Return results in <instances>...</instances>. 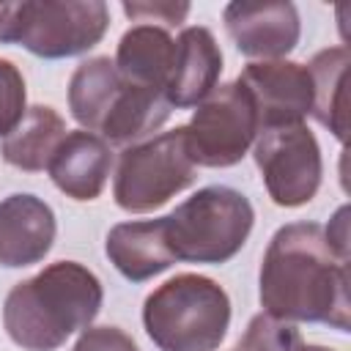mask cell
<instances>
[{"instance_id":"obj_21","label":"cell","mask_w":351,"mask_h":351,"mask_svg":"<svg viewBox=\"0 0 351 351\" xmlns=\"http://www.w3.org/2000/svg\"><path fill=\"white\" fill-rule=\"evenodd\" d=\"M71 351H140L132 335L118 326H88Z\"/></svg>"},{"instance_id":"obj_11","label":"cell","mask_w":351,"mask_h":351,"mask_svg":"<svg viewBox=\"0 0 351 351\" xmlns=\"http://www.w3.org/2000/svg\"><path fill=\"white\" fill-rule=\"evenodd\" d=\"M55 211L30 192L0 200V266L22 269L47 258L55 241Z\"/></svg>"},{"instance_id":"obj_4","label":"cell","mask_w":351,"mask_h":351,"mask_svg":"<svg viewBox=\"0 0 351 351\" xmlns=\"http://www.w3.org/2000/svg\"><path fill=\"white\" fill-rule=\"evenodd\" d=\"M162 219L176 261L225 263L244 247L255 211L241 192L214 184L197 189Z\"/></svg>"},{"instance_id":"obj_8","label":"cell","mask_w":351,"mask_h":351,"mask_svg":"<svg viewBox=\"0 0 351 351\" xmlns=\"http://www.w3.org/2000/svg\"><path fill=\"white\" fill-rule=\"evenodd\" d=\"M252 156L271 203L282 208L304 206L315 197L324 176L321 148L307 123L274 126L258 132Z\"/></svg>"},{"instance_id":"obj_5","label":"cell","mask_w":351,"mask_h":351,"mask_svg":"<svg viewBox=\"0 0 351 351\" xmlns=\"http://www.w3.org/2000/svg\"><path fill=\"white\" fill-rule=\"evenodd\" d=\"M110 27L101 0H22L0 5V41L58 60L93 49Z\"/></svg>"},{"instance_id":"obj_17","label":"cell","mask_w":351,"mask_h":351,"mask_svg":"<svg viewBox=\"0 0 351 351\" xmlns=\"http://www.w3.org/2000/svg\"><path fill=\"white\" fill-rule=\"evenodd\" d=\"M66 132V121L49 104H33L27 107L16 129L0 140V154L11 167L38 173L47 170Z\"/></svg>"},{"instance_id":"obj_14","label":"cell","mask_w":351,"mask_h":351,"mask_svg":"<svg viewBox=\"0 0 351 351\" xmlns=\"http://www.w3.org/2000/svg\"><path fill=\"white\" fill-rule=\"evenodd\" d=\"M104 252H107L110 263L132 282H145L176 263L167 236H165L162 217L118 222L107 233Z\"/></svg>"},{"instance_id":"obj_23","label":"cell","mask_w":351,"mask_h":351,"mask_svg":"<svg viewBox=\"0 0 351 351\" xmlns=\"http://www.w3.org/2000/svg\"><path fill=\"white\" fill-rule=\"evenodd\" d=\"M285 351H335V348H326V346H310V343H304L302 337H296Z\"/></svg>"},{"instance_id":"obj_1","label":"cell","mask_w":351,"mask_h":351,"mask_svg":"<svg viewBox=\"0 0 351 351\" xmlns=\"http://www.w3.org/2000/svg\"><path fill=\"white\" fill-rule=\"evenodd\" d=\"M258 296L263 313L277 321L348 332V255L332 247L318 222L282 225L263 252Z\"/></svg>"},{"instance_id":"obj_6","label":"cell","mask_w":351,"mask_h":351,"mask_svg":"<svg viewBox=\"0 0 351 351\" xmlns=\"http://www.w3.org/2000/svg\"><path fill=\"white\" fill-rule=\"evenodd\" d=\"M197 167L184 143V126L132 143L121 151L112 197L129 214H148L192 186Z\"/></svg>"},{"instance_id":"obj_12","label":"cell","mask_w":351,"mask_h":351,"mask_svg":"<svg viewBox=\"0 0 351 351\" xmlns=\"http://www.w3.org/2000/svg\"><path fill=\"white\" fill-rule=\"evenodd\" d=\"M222 74V49L208 27H184L176 38V63L165 90L170 107H197L217 85Z\"/></svg>"},{"instance_id":"obj_13","label":"cell","mask_w":351,"mask_h":351,"mask_svg":"<svg viewBox=\"0 0 351 351\" xmlns=\"http://www.w3.org/2000/svg\"><path fill=\"white\" fill-rule=\"evenodd\" d=\"M112 167L110 143L85 129L66 132L58 151L52 154L47 173L52 184L71 200H96L107 184Z\"/></svg>"},{"instance_id":"obj_7","label":"cell","mask_w":351,"mask_h":351,"mask_svg":"<svg viewBox=\"0 0 351 351\" xmlns=\"http://www.w3.org/2000/svg\"><path fill=\"white\" fill-rule=\"evenodd\" d=\"M255 137V104L239 80L217 85L184 126V143L195 167H233L247 156Z\"/></svg>"},{"instance_id":"obj_20","label":"cell","mask_w":351,"mask_h":351,"mask_svg":"<svg viewBox=\"0 0 351 351\" xmlns=\"http://www.w3.org/2000/svg\"><path fill=\"white\" fill-rule=\"evenodd\" d=\"M27 112V90H25V77L22 71L0 58V137L11 134L16 123Z\"/></svg>"},{"instance_id":"obj_18","label":"cell","mask_w":351,"mask_h":351,"mask_svg":"<svg viewBox=\"0 0 351 351\" xmlns=\"http://www.w3.org/2000/svg\"><path fill=\"white\" fill-rule=\"evenodd\" d=\"M123 85V77L115 69V60L107 55H96L82 60L71 80H69V110L71 118L90 134H99L118 90Z\"/></svg>"},{"instance_id":"obj_10","label":"cell","mask_w":351,"mask_h":351,"mask_svg":"<svg viewBox=\"0 0 351 351\" xmlns=\"http://www.w3.org/2000/svg\"><path fill=\"white\" fill-rule=\"evenodd\" d=\"M225 30L236 49L247 58L282 60L302 36L299 11L293 3H247L236 0L225 5Z\"/></svg>"},{"instance_id":"obj_9","label":"cell","mask_w":351,"mask_h":351,"mask_svg":"<svg viewBox=\"0 0 351 351\" xmlns=\"http://www.w3.org/2000/svg\"><path fill=\"white\" fill-rule=\"evenodd\" d=\"M258 115V132L274 126L304 123L313 107V82L310 71L293 60H255L247 63L244 71L236 77Z\"/></svg>"},{"instance_id":"obj_2","label":"cell","mask_w":351,"mask_h":351,"mask_svg":"<svg viewBox=\"0 0 351 351\" xmlns=\"http://www.w3.org/2000/svg\"><path fill=\"white\" fill-rule=\"evenodd\" d=\"M101 302V282L88 266L58 261L8 291L3 326L25 351H55L93 324Z\"/></svg>"},{"instance_id":"obj_16","label":"cell","mask_w":351,"mask_h":351,"mask_svg":"<svg viewBox=\"0 0 351 351\" xmlns=\"http://www.w3.org/2000/svg\"><path fill=\"white\" fill-rule=\"evenodd\" d=\"M170 112H173V107L167 104V99L159 90H151V88L123 80L101 129H99V137L104 143H115V145L140 143L143 137L154 134L170 118Z\"/></svg>"},{"instance_id":"obj_15","label":"cell","mask_w":351,"mask_h":351,"mask_svg":"<svg viewBox=\"0 0 351 351\" xmlns=\"http://www.w3.org/2000/svg\"><path fill=\"white\" fill-rule=\"evenodd\" d=\"M176 63V38L162 25L129 27L115 49V69L123 80L165 96Z\"/></svg>"},{"instance_id":"obj_22","label":"cell","mask_w":351,"mask_h":351,"mask_svg":"<svg viewBox=\"0 0 351 351\" xmlns=\"http://www.w3.org/2000/svg\"><path fill=\"white\" fill-rule=\"evenodd\" d=\"M123 14L140 22H162L165 30L167 27H178L186 14H189V3H123Z\"/></svg>"},{"instance_id":"obj_19","label":"cell","mask_w":351,"mask_h":351,"mask_svg":"<svg viewBox=\"0 0 351 351\" xmlns=\"http://www.w3.org/2000/svg\"><path fill=\"white\" fill-rule=\"evenodd\" d=\"M351 55L346 47H329L310 58L307 71L313 82V107L310 115L326 126L340 143H346L348 112H346V74Z\"/></svg>"},{"instance_id":"obj_3","label":"cell","mask_w":351,"mask_h":351,"mask_svg":"<svg viewBox=\"0 0 351 351\" xmlns=\"http://www.w3.org/2000/svg\"><path fill=\"white\" fill-rule=\"evenodd\" d=\"M143 326L159 351H217L230 326V299L206 274H176L145 296Z\"/></svg>"}]
</instances>
